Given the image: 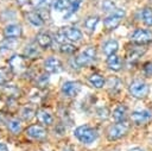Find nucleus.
<instances>
[{
	"instance_id": "1",
	"label": "nucleus",
	"mask_w": 152,
	"mask_h": 151,
	"mask_svg": "<svg viewBox=\"0 0 152 151\" xmlns=\"http://www.w3.org/2000/svg\"><path fill=\"white\" fill-rule=\"evenodd\" d=\"M75 137L81 141V143H84V144H90L93 143L96 138H97V133L94 128L87 126V125H82V126H78L75 132H74Z\"/></svg>"
},
{
	"instance_id": "2",
	"label": "nucleus",
	"mask_w": 152,
	"mask_h": 151,
	"mask_svg": "<svg viewBox=\"0 0 152 151\" xmlns=\"http://www.w3.org/2000/svg\"><path fill=\"white\" fill-rule=\"evenodd\" d=\"M129 125L126 121H118L115 125L110 126L107 133V137L109 140H116L121 137H124L128 132Z\"/></svg>"
},
{
	"instance_id": "3",
	"label": "nucleus",
	"mask_w": 152,
	"mask_h": 151,
	"mask_svg": "<svg viewBox=\"0 0 152 151\" xmlns=\"http://www.w3.org/2000/svg\"><path fill=\"white\" fill-rule=\"evenodd\" d=\"M148 92H150L148 86L140 80H134L129 84V93L132 94V96H134L137 99L146 97L148 95Z\"/></svg>"
},
{
	"instance_id": "4",
	"label": "nucleus",
	"mask_w": 152,
	"mask_h": 151,
	"mask_svg": "<svg viewBox=\"0 0 152 151\" xmlns=\"http://www.w3.org/2000/svg\"><path fill=\"white\" fill-rule=\"evenodd\" d=\"M124 17H125V11L122 8H116L110 15H108L103 20V25L107 30H114L119 26Z\"/></svg>"
},
{
	"instance_id": "5",
	"label": "nucleus",
	"mask_w": 152,
	"mask_h": 151,
	"mask_svg": "<svg viewBox=\"0 0 152 151\" xmlns=\"http://www.w3.org/2000/svg\"><path fill=\"white\" fill-rule=\"evenodd\" d=\"M96 56V50L93 46H88L84 51H82L76 58H75V63L78 67H86L88 64H90Z\"/></svg>"
},
{
	"instance_id": "6",
	"label": "nucleus",
	"mask_w": 152,
	"mask_h": 151,
	"mask_svg": "<svg viewBox=\"0 0 152 151\" xmlns=\"http://www.w3.org/2000/svg\"><path fill=\"white\" fill-rule=\"evenodd\" d=\"M8 65L11 68V70L13 71V74H24L27 70V65L25 62V58L20 55H13L10 59H8Z\"/></svg>"
},
{
	"instance_id": "7",
	"label": "nucleus",
	"mask_w": 152,
	"mask_h": 151,
	"mask_svg": "<svg viewBox=\"0 0 152 151\" xmlns=\"http://www.w3.org/2000/svg\"><path fill=\"white\" fill-rule=\"evenodd\" d=\"M131 40L134 42L135 44H147L150 42H152V32L148 31V30H141V29H138L135 30L132 36H131Z\"/></svg>"
},
{
	"instance_id": "8",
	"label": "nucleus",
	"mask_w": 152,
	"mask_h": 151,
	"mask_svg": "<svg viewBox=\"0 0 152 151\" xmlns=\"http://www.w3.org/2000/svg\"><path fill=\"white\" fill-rule=\"evenodd\" d=\"M131 119L135 125H146L152 120V112L147 109L135 111L131 114Z\"/></svg>"
},
{
	"instance_id": "9",
	"label": "nucleus",
	"mask_w": 152,
	"mask_h": 151,
	"mask_svg": "<svg viewBox=\"0 0 152 151\" xmlns=\"http://www.w3.org/2000/svg\"><path fill=\"white\" fill-rule=\"evenodd\" d=\"M81 90V83L77 81H66L62 86V93L65 96L72 97L76 96Z\"/></svg>"
},
{
	"instance_id": "10",
	"label": "nucleus",
	"mask_w": 152,
	"mask_h": 151,
	"mask_svg": "<svg viewBox=\"0 0 152 151\" xmlns=\"http://www.w3.org/2000/svg\"><path fill=\"white\" fill-rule=\"evenodd\" d=\"M25 132L28 137L37 140H42L46 138V130L40 125H30Z\"/></svg>"
},
{
	"instance_id": "11",
	"label": "nucleus",
	"mask_w": 152,
	"mask_h": 151,
	"mask_svg": "<svg viewBox=\"0 0 152 151\" xmlns=\"http://www.w3.org/2000/svg\"><path fill=\"white\" fill-rule=\"evenodd\" d=\"M44 69L50 74H55V73H59L63 69V67L58 58L50 57L44 62Z\"/></svg>"
},
{
	"instance_id": "12",
	"label": "nucleus",
	"mask_w": 152,
	"mask_h": 151,
	"mask_svg": "<svg viewBox=\"0 0 152 151\" xmlns=\"http://www.w3.org/2000/svg\"><path fill=\"white\" fill-rule=\"evenodd\" d=\"M4 36L5 38H11V39H15L18 37L21 36V27L19 25H7L4 29Z\"/></svg>"
},
{
	"instance_id": "13",
	"label": "nucleus",
	"mask_w": 152,
	"mask_h": 151,
	"mask_svg": "<svg viewBox=\"0 0 152 151\" xmlns=\"http://www.w3.org/2000/svg\"><path fill=\"white\" fill-rule=\"evenodd\" d=\"M65 37L70 42H77L82 38V32L76 27H63Z\"/></svg>"
},
{
	"instance_id": "14",
	"label": "nucleus",
	"mask_w": 152,
	"mask_h": 151,
	"mask_svg": "<svg viewBox=\"0 0 152 151\" xmlns=\"http://www.w3.org/2000/svg\"><path fill=\"white\" fill-rule=\"evenodd\" d=\"M107 67H108L109 69L114 70V71L120 70V69H121V67H122V63H121L120 57H119V56H116L115 54H113V55L108 56V58H107Z\"/></svg>"
},
{
	"instance_id": "15",
	"label": "nucleus",
	"mask_w": 152,
	"mask_h": 151,
	"mask_svg": "<svg viewBox=\"0 0 152 151\" xmlns=\"http://www.w3.org/2000/svg\"><path fill=\"white\" fill-rule=\"evenodd\" d=\"M37 43H38V45L40 46V48H43V49H48V48H50V45L52 44V38H51V36L49 34V33H39L38 36H37Z\"/></svg>"
},
{
	"instance_id": "16",
	"label": "nucleus",
	"mask_w": 152,
	"mask_h": 151,
	"mask_svg": "<svg viewBox=\"0 0 152 151\" xmlns=\"http://www.w3.org/2000/svg\"><path fill=\"white\" fill-rule=\"evenodd\" d=\"M36 117H37V119L39 120V122H42V124H44V125H51L52 121H53L52 115H51L49 112L44 111V109H39V111H37Z\"/></svg>"
},
{
	"instance_id": "17",
	"label": "nucleus",
	"mask_w": 152,
	"mask_h": 151,
	"mask_svg": "<svg viewBox=\"0 0 152 151\" xmlns=\"http://www.w3.org/2000/svg\"><path fill=\"white\" fill-rule=\"evenodd\" d=\"M26 18H27V20H28L32 25H34V26H43V25H44V19H43V17H42L39 13H37V12H28V13L26 14Z\"/></svg>"
},
{
	"instance_id": "18",
	"label": "nucleus",
	"mask_w": 152,
	"mask_h": 151,
	"mask_svg": "<svg viewBox=\"0 0 152 151\" xmlns=\"http://www.w3.org/2000/svg\"><path fill=\"white\" fill-rule=\"evenodd\" d=\"M127 114V108L124 105H119L115 107V109L113 111V118L115 119V121H124Z\"/></svg>"
},
{
	"instance_id": "19",
	"label": "nucleus",
	"mask_w": 152,
	"mask_h": 151,
	"mask_svg": "<svg viewBox=\"0 0 152 151\" xmlns=\"http://www.w3.org/2000/svg\"><path fill=\"white\" fill-rule=\"evenodd\" d=\"M118 48H119L118 42L112 39V40H108V42H106V43L103 44L102 50H103V52H104L107 56H110V55H113V54H115V52H116Z\"/></svg>"
},
{
	"instance_id": "20",
	"label": "nucleus",
	"mask_w": 152,
	"mask_h": 151,
	"mask_svg": "<svg viewBox=\"0 0 152 151\" xmlns=\"http://www.w3.org/2000/svg\"><path fill=\"white\" fill-rule=\"evenodd\" d=\"M12 75H13V71L11 70V68L8 67H2L0 68V86L2 84H6L11 78H12Z\"/></svg>"
},
{
	"instance_id": "21",
	"label": "nucleus",
	"mask_w": 152,
	"mask_h": 151,
	"mask_svg": "<svg viewBox=\"0 0 152 151\" xmlns=\"http://www.w3.org/2000/svg\"><path fill=\"white\" fill-rule=\"evenodd\" d=\"M145 52V49L140 50L138 48H134V49H131L128 52H127V62L128 63H134L139 59V57Z\"/></svg>"
},
{
	"instance_id": "22",
	"label": "nucleus",
	"mask_w": 152,
	"mask_h": 151,
	"mask_svg": "<svg viewBox=\"0 0 152 151\" xmlns=\"http://www.w3.org/2000/svg\"><path fill=\"white\" fill-rule=\"evenodd\" d=\"M88 80H89V83H90L93 87H95V88H102L103 84H104L103 77H102L101 75H99V74H93L91 76H89Z\"/></svg>"
},
{
	"instance_id": "23",
	"label": "nucleus",
	"mask_w": 152,
	"mask_h": 151,
	"mask_svg": "<svg viewBox=\"0 0 152 151\" xmlns=\"http://www.w3.org/2000/svg\"><path fill=\"white\" fill-rule=\"evenodd\" d=\"M36 113H37V112L34 111V108H33V107L26 106V107H24V108L21 109L20 115H21V119H23V120L28 121V120H31V119L36 115Z\"/></svg>"
},
{
	"instance_id": "24",
	"label": "nucleus",
	"mask_w": 152,
	"mask_h": 151,
	"mask_svg": "<svg viewBox=\"0 0 152 151\" xmlns=\"http://www.w3.org/2000/svg\"><path fill=\"white\" fill-rule=\"evenodd\" d=\"M7 127L14 134H18L21 131V124H20V121L18 119H10L7 121Z\"/></svg>"
},
{
	"instance_id": "25",
	"label": "nucleus",
	"mask_w": 152,
	"mask_h": 151,
	"mask_svg": "<svg viewBox=\"0 0 152 151\" xmlns=\"http://www.w3.org/2000/svg\"><path fill=\"white\" fill-rule=\"evenodd\" d=\"M97 23H99V17H97V15L89 17V18H87L86 21H84V27H86L89 32H93V31L95 30Z\"/></svg>"
},
{
	"instance_id": "26",
	"label": "nucleus",
	"mask_w": 152,
	"mask_h": 151,
	"mask_svg": "<svg viewBox=\"0 0 152 151\" xmlns=\"http://www.w3.org/2000/svg\"><path fill=\"white\" fill-rule=\"evenodd\" d=\"M70 6H71V1L70 0H56L55 4H53V8L56 11L69 10Z\"/></svg>"
},
{
	"instance_id": "27",
	"label": "nucleus",
	"mask_w": 152,
	"mask_h": 151,
	"mask_svg": "<svg viewBox=\"0 0 152 151\" xmlns=\"http://www.w3.org/2000/svg\"><path fill=\"white\" fill-rule=\"evenodd\" d=\"M142 20L146 25L152 26V10L150 7H145L142 10Z\"/></svg>"
},
{
	"instance_id": "28",
	"label": "nucleus",
	"mask_w": 152,
	"mask_h": 151,
	"mask_svg": "<svg viewBox=\"0 0 152 151\" xmlns=\"http://www.w3.org/2000/svg\"><path fill=\"white\" fill-rule=\"evenodd\" d=\"M24 54H25V56H26V57L34 58V57H37V56L39 55V51H38V49H37L36 46L30 45V46H26V49H25Z\"/></svg>"
},
{
	"instance_id": "29",
	"label": "nucleus",
	"mask_w": 152,
	"mask_h": 151,
	"mask_svg": "<svg viewBox=\"0 0 152 151\" xmlns=\"http://www.w3.org/2000/svg\"><path fill=\"white\" fill-rule=\"evenodd\" d=\"M102 10L104 12H114L116 8H115V5L112 0H103L102 1Z\"/></svg>"
},
{
	"instance_id": "30",
	"label": "nucleus",
	"mask_w": 152,
	"mask_h": 151,
	"mask_svg": "<svg viewBox=\"0 0 152 151\" xmlns=\"http://www.w3.org/2000/svg\"><path fill=\"white\" fill-rule=\"evenodd\" d=\"M4 92L7 94V96H13V97L19 96V94H20L19 89H18L17 87H14V86H8V87H6Z\"/></svg>"
},
{
	"instance_id": "31",
	"label": "nucleus",
	"mask_w": 152,
	"mask_h": 151,
	"mask_svg": "<svg viewBox=\"0 0 152 151\" xmlns=\"http://www.w3.org/2000/svg\"><path fill=\"white\" fill-rule=\"evenodd\" d=\"M61 51L63 54H74L76 51V48L72 45V44H69V43H64L61 45Z\"/></svg>"
},
{
	"instance_id": "32",
	"label": "nucleus",
	"mask_w": 152,
	"mask_h": 151,
	"mask_svg": "<svg viewBox=\"0 0 152 151\" xmlns=\"http://www.w3.org/2000/svg\"><path fill=\"white\" fill-rule=\"evenodd\" d=\"M15 43L11 39V38H5V40H2L0 43V49H12L14 48Z\"/></svg>"
},
{
	"instance_id": "33",
	"label": "nucleus",
	"mask_w": 152,
	"mask_h": 151,
	"mask_svg": "<svg viewBox=\"0 0 152 151\" xmlns=\"http://www.w3.org/2000/svg\"><path fill=\"white\" fill-rule=\"evenodd\" d=\"M49 82V75L48 74H42L38 78H37V86L39 87H45Z\"/></svg>"
},
{
	"instance_id": "34",
	"label": "nucleus",
	"mask_w": 152,
	"mask_h": 151,
	"mask_svg": "<svg viewBox=\"0 0 152 151\" xmlns=\"http://www.w3.org/2000/svg\"><path fill=\"white\" fill-rule=\"evenodd\" d=\"M51 4V0H33V6L38 8H45Z\"/></svg>"
},
{
	"instance_id": "35",
	"label": "nucleus",
	"mask_w": 152,
	"mask_h": 151,
	"mask_svg": "<svg viewBox=\"0 0 152 151\" xmlns=\"http://www.w3.org/2000/svg\"><path fill=\"white\" fill-rule=\"evenodd\" d=\"M56 39H57V42L61 43V44H64V43H65L66 37H65V33H64V31H63V27L59 29L58 32L56 33Z\"/></svg>"
},
{
	"instance_id": "36",
	"label": "nucleus",
	"mask_w": 152,
	"mask_h": 151,
	"mask_svg": "<svg viewBox=\"0 0 152 151\" xmlns=\"http://www.w3.org/2000/svg\"><path fill=\"white\" fill-rule=\"evenodd\" d=\"M97 114H99L100 118L107 119V118H108V114H109V111H108L106 107H101V108L97 109Z\"/></svg>"
},
{
	"instance_id": "37",
	"label": "nucleus",
	"mask_w": 152,
	"mask_h": 151,
	"mask_svg": "<svg viewBox=\"0 0 152 151\" xmlns=\"http://www.w3.org/2000/svg\"><path fill=\"white\" fill-rule=\"evenodd\" d=\"M144 71L146 75H152V62H148L144 67Z\"/></svg>"
},
{
	"instance_id": "38",
	"label": "nucleus",
	"mask_w": 152,
	"mask_h": 151,
	"mask_svg": "<svg viewBox=\"0 0 152 151\" xmlns=\"http://www.w3.org/2000/svg\"><path fill=\"white\" fill-rule=\"evenodd\" d=\"M0 151H8V147H7L5 144L0 143Z\"/></svg>"
},
{
	"instance_id": "39",
	"label": "nucleus",
	"mask_w": 152,
	"mask_h": 151,
	"mask_svg": "<svg viewBox=\"0 0 152 151\" xmlns=\"http://www.w3.org/2000/svg\"><path fill=\"white\" fill-rule=\"evenodd\" d=\"M30 0H17V2H18V5H24V4H27Z\"/></svg>"
},
{
	"instance_id": "40",
	"label": "nucleus",
	"mask_w": 152,
	"mask_h": 151,
	"mask_svg": "<svg viewBox=\"0 0 152 151\" xmlns=\"http://www.w3.org/2000/svg\"><path fill=\"white\" fill-rule=\"evenodd\" d=\"M129 151H142V150L139 149V147H134V149H132V150H129Z\"/></svg>"
},
{
	"instance_id": "41",
	"label": "nucleus",
	"mask_w": 152,
	"mask_h": 151,
	"mask_svg": "<svg viewBox=\"0 0 152 151\" xmlns=\"http://www.w3.org/2000/svg\"><path fill=\"white\" fill-rule=\"evenodd\" d=\"M63 151H72V150H71V149H64Z\"/></svg>"
},
{
	"instance_id": "42",
	"label": "nucleus",
	"mask_w": 152,
	"mask_h": 151,
	"mask_svg": "<svg viewBox=\"0 0 152 151\" xmlns=\"http://www.w3.org/2000/svg\"><path fill=\"white\" fill-rule=\"evenodd\" d=\"M150 1H151V2H152V0H150Z\"/></svg>"
}]
</instances>
